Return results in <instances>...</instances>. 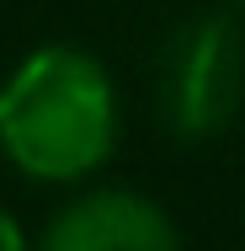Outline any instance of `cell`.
I'll return each instance as SVG.
<instances>
[{
  "label": "cell",
  "mask_w": 245,
  "mask_h": 251,
  "mask_svg": "<svg viewBox=\"0 0 245 251\" xmlns=\"http://www.w3.org/2000/svg\"><path fill=\"white\" fill-rule=\"evenodd\" d=\"M117 97L86 49L27 53L0 86V150L38 182H80L112 155Z\"/></svg>",
  "instance_id": "obj_1"
},
{
  "label": "cell",
  "mask_w": 245,
  "mask_h": 251,
  "mask_svg": "<svg viewBox=\"0 0 245 251\" xmlns=\"http://www.w3.org/2000/svg\"><path fill=\"white\" fill-rule=\"evenodd\" d=\"M160 97H165V123L181 139H208L235 123L245 101V38L229 16H202L187 22L160 70Z\"/></svg>",
  "instance_id": "obj_2"
},
{
  "label": "cell",
  "mask_w": 245,
  "mask_h": 251,
  "mask_svg": "<svg viewBox=\"0 0 245 251\" xmlns=\"http://www.w3.org/2000/svg\"><path fill=\"white\" fill-rule=\"evenodd\" d=\"M38 251H181L176 225L134 193H86L53 214Z\"/></svg>",
  "instance_id": "obj_3"
},
{
  "label": "cell",
  "mask_w": 245,
  "mask_h": 251,
  "mask_svg": "<svg viewBox=\"0 0 245 251\" xmlns=\"http://www.w3.org/2000/svg\"><path fill=\"white\" fill-rule=\"evenodd\" d=\"M0 251H27V235H22L11 208H0Z\"/></svg>",
  "instance_id": "obj_4"
},
{
  "label": "cell",
  "mask_w": 245,
  "mask_h": 251,
  "mask_svg": "<svg viewBox=\"0 0 245 251\" xmlns=\"http://www.w3.org/2000/svg\"><path fill=\"white\" fill-rule=\"evenodd\" d=\"M235 5H245V0H235Z\"/></svg>",
  "instance_id": "obj_5"
}]
</instances>
